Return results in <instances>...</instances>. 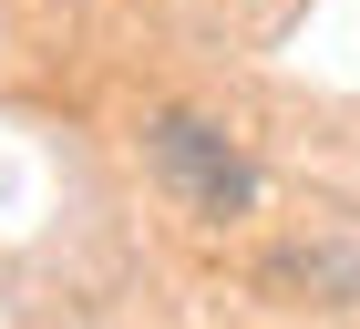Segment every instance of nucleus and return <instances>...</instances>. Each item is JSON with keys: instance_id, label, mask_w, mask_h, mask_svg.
<instances>
[{"instance_id": "f03ea898", "label": "nucleus", "mask_w": 360, "mask_h": 329, "mask_svg": "<svg viewBox=\"0 0 360 329\" xmlns=\"http://www.w3.org/2000/svg\"><path fill=\"white\" fill-rule=\"evenodd\" d=\"M278 288H309V299L330 309H360V247H288V257H268Z\"/></svg>"}, {"instance_id": "f257e3e1", "label": "nucleus", "mask_w": 360, "mask_h": 329, "mask_svg": "<svg viewBox=\"0 0 360 329\" xmlns=\"http://www.w3.org/2000/svg\"><path fill=\"white\" fill-rule=\"evenodd\" d=\"M144 155H155V175H165V195L186 206V217H248L257 206V164L237 155V144L206 124V113H155L144 124Z\"/></svg>"}]
</instances>
